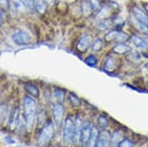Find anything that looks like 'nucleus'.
Wrapping results in <instances>:
<instances>
[{
	"mask_svg": "<svg viewBox=\"0 0 148 147\" xmlns=\"http://www.w3.org/2000/svg\"><path fill=\"white\" fill-rule=\"evenodd\" d=\"M38 103L37 99L30 95L26 94L23 97V118L25 120L26 130L30 132L33 129L37 120V113H38Z\"/></svg>",
	"mask_w": 148,
	"mask_h": 147,
	"instance_id": "nucleus-1",
	"label": "nucleus"
},
{
	"mask_svg": "<svg viewBox=\"0 0 148 147\" xmlns=\"http://www.w3.org/2000/svg\"><path fill=\"white\" fill-rule=\"evenodd\" d=\"M10 41L12 44L19 47H27L34 44V36L30 30L22 27L15 28L10 33Z\"/></svg>",
	"mask_w": 148,
	"mask_h": 147,
	"instance_id": "nucleus-2",
	"label": "nucleus"
},
{
	"mask_svg": "<svg viewBox=\"0 0 148 147\" xmlns=\"http://www.w3.org/2000/svg\"><path fill=\"white\" fill-rule=\"evenodd\" d=\"M8 14L10 19H19V20L30 15L23 0H9Z\"/></svg>",
	"mask_w": 148,
	"mask_h": 147,
	"instance_id": "nucleus-3",
	"label": "nucleus"
},
{
	"mask_svg": "<svg viewBox=\"0 0 148 147\" xmlns=\"http://www.w3.org/2000/svg\"><path fill=\"white\" fill-rule=\"evenodd\" d=\"M94 40L93 36L89 33H83L77 38L74 44V49L80 54H85L88 51H90V46Z\"/></svg>",
	"mask_w": 148,
	"mask_h": 147,
	"instance_id": "nucleus-4",
	"label": "nucleus"
},
{
	"mask_svg": "<svg viewBox=\"0 0 148 147\" xmlns=\"http://www.w3.org/2000/svg\"><path fill=\"white\" fill-rule=\"evenodd\" d=\"M74 137H75V118L72 116H68L64 120L63 141L70 145L74 142Z\"/></svg>",
	"mask_w": 148,
	"mask_h": 147,
	"instance_id": "nucleus-5",
	"label": "nucleus"
},
{
	"mask_svg": "<svg viewBox=\"0 0 148 147\" xmlns=\"http://www.w3.org/2000/svg\"><path fill=\"white\" fill-rule=\"evenodd\" d=\"M54 134V124L52 120H47V124L40 129V131L38 137V142L40 145H47L49 144L53 137Z\"/></svg>",
	"mask_w": 148,
	"mask_h": 147,
	"instance_id": "nucleus-6",
	"label": "nucleus"
},
{
	"mask_svg": "<svg viewBox=\"0 0 148 147\" xmlns=\"http://www.w3.org/2000/svg\"><path fill=\"white\" fill-rule=\"evenodd\" d=\"M130 36L127 35L126 33L120 31L118 29L114 30H110L108 32H106V34L104 35V41L107 44H118V42H126L130 41Z\"/></svg>",
	"mask_w": 148,
	"mask_h": 147,
	"instance_id": "nucleus-7",
	"label": "nucleus"
},
{
	"mask_svg": "<svg viewBox=\"0 0 148 147\" xmlns=\"http://www.w3.org/2000/svg\"><path fill=\"white\" fill-rule=\"evenodd\" d=\"M51 113L53 117V122L57 126H60L64 122V115H65V108H64L63 103H56L52 104Z\"/></svg>",
	"mask_w": 148,
	"mask_h": 147,
	"instance_id": "nucleus-8",
	"label": "nucleus"
},
{
	"mask_svg": "<svg viewBox=\"0 0 148 147\" xmlns=\"http://www.w3.org/2000/svg\"><path fill=\"white\" fill-rule=\"evenodd\" d=\"M21 118H22V113H21L20 106L16 105L13 107V109L11 110L10 115L8 118V125L9 129L11 130H16L19 127L21 122Z\"/></svg>",
	"mask_w": 148,
	"mask_h": 147,
	"instance_id": "nucleus-9",
	"label": "nucleus"
},
{
	"mask_svg": "<svg viewBox=\"0 0 148 147\" xmlns=\"http://www.w3.org/2000/svg\"><path fill=\"white\" fill-rule=\"evenodd\" d=\"M130 13H131V16H132L135 20H137L138 22L148 26V14L143 10L142 7L133 5L131 7Z\"/></svg>",
	"mask_w": 148,
	"mask_h": 147,
	"instance_id": "nucleus-10",
	"label": "nucleus"
},
{
	"mask_svg": "<svg viewBox=\"0 0 148 147\" xmlns=\"http://www.w3.org/2000/svg\"><path fill=\"white\" fill-rule=\"evenodd\" d=\"M102 68H103V70L108 73L114 72L116 68V58L114 57V56L111 55V54H108V55L105 57L104 61H103Z\"/></svg>",
	"mask_w": 148,
	"mask_h": 147,
	"instance_id": "nucleus-11",
	"label": "nucleus"
},
{
	"mask_svg": "<svg viewBox=\"0 0 148 147\" xmlns=\"http://www.w3.org/2000/svg\"><path fill=\"white\" fill-rule=\"evenodd\" d=\"M112 51L114 55H125L132 51V47L126 44V42H118L113 46Z\"/></svg>",
	"mask_w": 148,
	"mask_h": 147,
	"instance_id": "nucleus-12",
	"label": "nucleus"
},
{
	"mask_svg": "<svg viewBox=\"0 0 148 147\" xmlns=\"http://www.w3.org/2000/svg\"><path fill=\"white\" fill-rule=\"evenodd\" d=\"M130 41L133 44V46H136L137 49H142V51H148V44L147 41L144 38L140 37L139 35L133 34L130 36Z\"/></svg>",
	"mask_w": 148,
	"mask_h": 147,
	"instance_id": "nucleus-13",
	"label": "nucleus"
},
{
	"mask_svg": "<svg viewBox=\"0 0 148 147\" xmlns=\"http://www.w3.org/2000/svg\"><path fill=\"white\" fill-rule=\"evenodd\" d=\"M49 6L46 3L45 0H36L35 5H34V14L38 16H46V14L49 11Z\"/></svg>",
	"mask_w": 148,
	"mask_h": 147,
	"instance_id": "nucleus-14",
	"label": "nucleus"
},
{
	"mask_svg": "<svg viewBox=\"0 0 148 147\" xmlns=\"http://www.w3.org/2000/svg\"><path fill=\"white\" fill-rule=\"evenodd\" d=\"M92 124L90 122H83L82 125V130H81V144L83 147L85 146V144L87 143L88 139H89L90 135H91L92 131Z\"/></svg>",
	"mask_w": 148,
	"mask_h": 147,
	"instance_id": "nucleus-15",
	"label": "nucleus"
},
{
	"mask_svg": "<svg viewBox=\"0 0 148 147\" xmlns=\"http://www.w3.org/2000/svg\"><path fill=\"white\" fill-rule=\"evenodd\" d=\"M24 90L26 91V93L30 96L34 97V98H39L40 97V89L35 83L33 82H27L24 84Z\"/></svg>",
	"mask_w": 148,
	"mask_h": 147,
	"instance_id": "nucleus-16",
	"label": "nucleus"
},
{
	"mask_svg": "<svg viewBox=\"0 0 148 147\" xmlns=\"http://www.w3.org/2000/svg\"><path fill=\"white\" fill-rule=\"evenodd\" d=\"M104 46H105V41L104 39L100 37H96L94 38L93 40L92 44H91V46H90V51L92 53H101L104 49Z\"/></svg>",
	"mask_w": 148,
	"mask_h": 147,
	"instance_id": "nucleus-17",
	"label": "nucleus"
},
{
	"mask_svg": "<svg viewBox=\"0 0 148 147\" xmlns=\"http://www.w3.org/2000/svg\"><path fill=\"white\" fill-rule=\"evenodd\" d=\"M110 143H111V135L108 132L103 131L101 134H99L95 147H110Z\"/></svg>",
	"mask_w": 148,
	"mask_h": 147,
	"instance_id": "nucleus-18",
	"label": "nucleus"
},
{
	"mask_svg": "<svg viewBox=\"0 0 148 147\" xmlns=\"http://www.w3.org/2000/svg\"><path fill=\"white\" fill-rule=\"evenodd\" d=\"M80 7H81V13H82V17L84 18H89L91 16L94 15L93 10L91 8L89 1L88 0H83L80 2Z\"/></svg>",
	"mask_w": 148,
	"mask_h": 147,
	"instance_id": "nucleus-19",
	"label": "nucleus"
},
{
	"mask_svg": "<svg viewBox=\"0 0 148 147\" xmlns=\"http://www.w3.org/2000/svg\"><path fill=\"white\" fill-rule=\"evenodd\" d=\"M99 129L97 126H92V131H91V135H90L89 139H88L87 143L85 144L84 147H95L96 146L98 137H99Z\"/></svg>",
	"mask_w": 148,
	"mask_h": 147,
	"instance_id": "nucleus-20",
	"label": "nucleus"
},
{
	"mask_svg": "<svg viewBox=\"0 0 148 147\" xmlns=\"http://www.w3.org/2000/svg\"><path fill=\"white\" fill-rule=\"evenodd\" d=\"M112 26H113V22L111 20H109V18L99 20L96 24V28L98 29V31H101V32H108Z\"/></svg>",
	"mask_w": 148,
	"mask_h": 147,
	"instance_id": "nucleus-21",
	"label": "nucleus"
},
{
	"mask_svg": "<svg viewBox=\"0 0 148 147\" xmlns=\"http://www.w3.org/2000/svg\"><path fill=\"white\" fill-rule=\"evenodd\" d=\"M52 94H53V97L56 98V100L58 102V103H64L66 96H67L65 90L60 88V87H54Z\"/></svg>",
	"mask_w": 148,
	"mask_h": 147,
	"instance_id": "nucleus-22",
	"label": "nucleus"
},
{
	"mask_svg": "<svg viewBox=\"0 0 148 147\" xmlns=\"http://www.w3.org/2000/svg\"><path fill=\"white\" fill-rule=\"evenodd\" d=\"M83 61L87 64L88 66H91V67H97L99 64V59H98L96 53H89L85 56Z\"/></svg>",
	"mask_w": 148,
	"mask_h": 147,
	"instance_id": "nucleus-23",
	"label": "nucleus"
},
{
	"mask_svg": "<svg viewBox=\"0 0 148 147\" xmlns=\"http://www.w3.org/2000/svg\"><path fill=\"white\" fill-rule=\"evenodd\" d=\"M36 122H38V126H39L40 129L47 124V113L44 109H40V110H38L37 120H36Z\"/></svg>",
	"mask_w": 148,
	"mask_h": 147,
	"instance_id": "nucleus-24",
	"label": "nucleus"
},
{
	"mask_svg": "<svg viewBox=\"0 0 148 147\" xmlns=\"http://www.w3.org/2000/svg\"><path fill=\"white\" fill-rule=\"evenodd\" d=\"M67 98H68V101H69V103H70V105L74 107V108H79V107L82 106V101H81V99L76 94L72 93V92H69L67 94Z\"/></svg>",
	"mask_w": 148,
	"mask_h": 147,
	"instance_id": "nucleus-25",
	"label": "nucleus"
},
{
	"mask_svg": "<svg viewBox=\"0 0 148 147\" xmlns=\"http://www.w3.org/2000/svg\"><path fill=\"white\" fill-rule=\"evenodd\" d=\"M10 112H9V107L6 104H0V124L9 118Z\"/></svg>",
	"mask_w": 148,
	"mask_h": 147,
	"instance_id": "nucleus-26",
	"label": "nucleus"
},
{
	"mask_svg": "<svg viewBox=\"0 0 148 147\" xmlns=\"http://www.w3.org/2000/svg\"><path fill=\"white\" fill-rule=\"evenodd\" d=\"M97 124H98V126L102 129H106L107 127L109 126V120L106 116L104 115H100L98 117V120H97Z\"/></svg>",
	"mask_w": 148,
	"mask_h": 147,
	"instance_id": "nucleus-27",
	"label": "nucleus"
},
{
	"mask_svg": "<svg viewBox=\"0 0 148 147\" xmlns=\"http://www.w3.org/2000/svg\"><path fill=\"white\" fill-rule=\"evenodd\" d=\"M8 20H10L8 12L0 8V28L4 27L6 23L8 22Z\"/></svg>",
	"mask_w": 148,
	"mask_h": 147,
	"instance_id": "nucleus-28",
	"label": "nucleus"
},
{
	"mask_svg": "<svg viewBox=\"0 0 148 147\" xmlns=\"http://www.w3.org/2000/svg\"><path fill=\"white\" fill-rule=\"evenodd\" d=\"M88 1H89L90 5H91V8L93 10V13H94L93 16H95L102 7L101 0H88Z\"/></svg>",
	"mask_w": 148,
	"mask_h": 147,
	"instance_id": "nucleus-29",
	"label": "nucleus"
},
{
	"mask_svg": "<svg viewBox=\"0 0 148 147\" xmlns=\"http://www.w3.org/2000/svg\"><path fill=\"white\" fill-rule=\"evenodd\" d=\"M118 147H134V142L128 138H123L119 142Z\"/></svg>",
	"mask_w": 148,
	"mask_h": 147,
	"instance_id": "nucleus-30",
	"label": "nucleus"
},
{
	"mask_svg": "<svg viewBox=\"0 0 148 147\" xmlns=\"http://www.w3.org/2000/svg\"><path fill=\"white\" fill-rule=\"evenodd\" d=\"M25 6L27 8V10L29 12V14H34V5H35V1L36 0H23Z\"/></svg>",
	"mask_w": 148,
	"mask_h": 147,
	"instance_id": "nucleus-31",
	"label": "nucleus"
},
{
	"mask_svg": "<svg viewBox=\"0 0 148 147\" xmlns=\"http://www.w3.org/2000/svg\"><path fill=\"white\" fill-rule=\"evenodd\" d=\"M0 8L8 12L9 11V0H0Z\"/></svg>",
	"mask_w": 148,
	"mask_h": 147,
	"instance_id": "nucleus-32",
	"label": "nucleus"
},
{
	"mask_svg": "<svg viewBox=\"0 0 148 147\" xmlns=\"http://www.w3.org/2000/svg\"><path fill=\"white\" fill-rule=\"evenodd\" d=\"M4 140H5L7 143H9V144H14V143H15V140H14V139H12L10 136H6L5 138H4Z\"/></svg>",
	"mask_w": 148,
	"mask_h": 147,
	"instance_id": "nucleus-33",
	"label": "nucleus"
},
{
	"mask_svg": "<svg viewBox=\"0 0 148 147\" xmlns=\"http://www.w3.org/2000/svg\"><path fill=\"white\" fill-rule=\"evenodd\" d=\"M142 8H143V10L148 14V2H145V3L142 4Z\"/></svg>",
	"mask_w": 148,
	"mask_h": 147,
	"instance_id": "nucleus-34",
	"label": "nucleus"
},
{
	"mask_svg": "<svg viewBox=\"0 0 148 147\" xmlns=\"http://www.w3.org/2000/svg\"><path fill=\"white\" fill-rule=\"evenodd\" d=\"M77 1H79V2H81V1H83V0H77Z\"/></svg>",
	"mask_w": 148,
	"mask_h": 147,
	"instance_id": "nucleus-35",
	"label": "nucleus"
},
{
	"mask_svg": "<svg viewBox=\"0 0 148 147\" xmlns=\"http://www.w3.org/2000/svg\"><path fill=\"white\" fill-rule=\"evenodd\" d=\"M146 67L148 68V63H147V64H146Z\"/></svg>",
	"mask_w": 148,
	"mask_h": 147,
	"instance_id": "nucleus-36",
	"label": "nucleus"
},
{
	"mask_svg": "<svg viewBox=\"0 0 148 147\" xmlns=\"http://www.w3.org/2000/svg\"><path fill=\"white\" fill-rule=\"evenodd\" d=\"M146 41H147V44H148V39H147V40H146Z\"/></svg>",
	"mask_w": 148,
	"mask_h": 147,
	"instance_id": "nucleus-37",
	"label": "nucleus"
},
{
	"mask_svg": "<svg viewBox=\"0 0 148 147\" xmlns=\"http://www.w3.org/2000/svg\"><path fill=\"white\" fill-rule=\"evenodd\" d=\"M147 86H148V83H147Z\"/></svg>",
	"mask_w": 148,
	"mask_h": 147,
	"instance_id": "nucleus-38",
	"label": "nucleus"
}]
</instances>
